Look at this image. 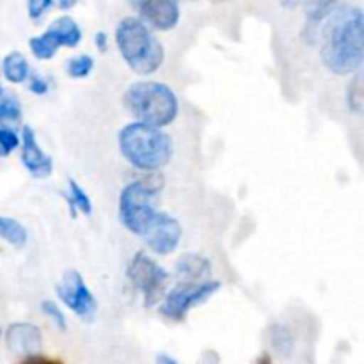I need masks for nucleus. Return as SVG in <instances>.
Returning a JSON list of instances; mask_svg holds the SVG:
<instances>
[{
	"instance_id": "nucleus-1",
	"label": "nucleus",
	"mask_w": 364,
	"mask_h": 364,
	"mask_svg": "<svg viewBox=\"0 0 364 364\" xmlns=\"http://www.w3.org/2000/svg\"><path fill=\"white\" fill-rule=\"evenodd\" d=\"M162 176H149L128 183L119 194V220L130 233L142 238L151 252L167 256L181 240V224L169 213L159 212L153 203L162 191Z\"/></svg>"
},
{
	"instance_id": "nucleus-2",
	"label": "nucleus",
	"mask_w": 364,
	"mask_h": 364,
	"mask_svg": "<svg viewBox=\"0 0 364 364\" xmlns=\"http://www.w3.org/2000/svg\"><path fill=\"white\" fill-rule=\"evenodd\" d=\"M320 55L329 71L350 75L358 71L364 55V14L350 4H341L331 11L320 28Z\"/></svg>"
},
{
	"instance_id": "nucleus-3",
	"label": "nucleus",
	"mask_w": 364,
	"mask_h": 364,
	"mask_svg": "<svg viewBox=\"0 0 364 364\" xmlns=\"http://www.w3.org/2000/svg\"><path fill=\"white\" fill-rule=\"evenodd\" d=\"M119 151L134 167L142 171L162 169L173 159V141L160 128L130 123L117 135Z\"/></svg>"
},
{
	"instance_id": "nucleus-4",
	"label": "nucleus",
	"mask_w": 364,
	"mask_h": 364,
	"mask_svg": "<svg viewBox=\"0 0 364 364\" xmlns=\"http://www.w3.org/2000/svg\"><path fill=\"white\" fill-rule=\"evenodd\" d=\"M123 103L137 123L148 127H167L178 116L176 95L160 82H135L124 92Z\"/></svg>"
},
{
	"instance_id": "nucleus-5",
	"label": "nucleus",
	"mask_w": 364,
	"mask_h": 364,
	"mask_svg": "<svg viewBox=\"0 0 364 364\" xmlns=\"http://www.w3.org/2000/svg\"><path fill=\"white\" fill-rule=\"evenodd\" d=\"M116 43L123 59L135 73L151 75L162 66V45L139 18L128 16L117 23Z\"/></svg>"
},
{
	"instance_id": "nucleus-6",
	"label": "nucleus",
	"mask_w": 364,
	"mask_h": 364,
	"mask_svg": "<svg viewBox=\"0 0 364 364\" xmlns=\"http://www.w3.org/2000/svg\"><path fill=\"white\" fill-rule=\"evenodd\" d=\"M127 276L135 290H139V294L142 295L146 308H151L164 297L167 279H169V274L144 251H139L132 258Z\"/></svg>"
},
{
	"instance_id": "nucleus-7",
	"label": "nucleus",
	"mask_w": 364,
	"mask_h": 364,
	"mask_svg": "<svg viewBox=\"0 0 364 364\" xmlns=\"http://www.w3.org/2000/svg\"><path fill=\"white\" fill-rule=\"evenodd\" d=\"M220 288L219 281H203V283H181L174 287L164 297L160 306V315L173 322H183L188 311L196 306L208 301Z\"/></svg>"
},
{
	"instance_id": "nucleus-8",
	"label": "nucleus",
	"mask_w": 364,
	"mask_h": 364,
	"mask_svg": "<svg viewBox=\"0 0 364 364\" xmlns=\"http://www.w3.org/2000/svg\"><path fill=\"white\" fill-rule=\"evenodd\" d=\"M82 31L78 27L77 21L71 16L64 14V16L57 18L41 36H34L28 39V46L34 57L41 60L52 59L57 53L60 46H68V48H75L80 43Z\"/></svg>"
},
{
	"instance_id": "nucleus-9",
	"label": "nucleus",
	"mask_w": 364,
	"mask_h": 364,
	"mask_svg": "<svg viewBox=\"0 0 364 364\" xmlns=\"http://www.w3.org/2000/svg\"><path fill=\"white\" fill-rule=\"evenodd\" d=\"M57 295L60 301L71 309L77 316L85 322H92L98 309L96 297L85 284L84 277L77 270H66L55 287Z\"/></svg>"
},
{
	"instance_id": "nucleus-10",
	"label": "nucleus",
	"mask_w": 364,
	"mask_h": 364,
	"mask_svg": "<svg viewBox=\"0 0 364 364\" xmlns=\"http://www.w3.org/2000/svg\"><path fill=\"white\" fill-rule=\"evenodd\" d=\"M134 7L141 14L139 20L156 31H171L180 21V6L174 0H144Z\"/></svg>"
},
{
	"instance_id": "nucleus-11",
	"label": "nucleus",
	"mask_w": 364,
	"mask_h": 364,
	"mask_svg": "<svg viewBox=\"0 0 364 364\" xmlns=\"http://www.w3.org/2000/svg\"><path fill=\"white\" fill-rule=\"evenodd\" d=\"M21 164L25 169L32 174L34 178H48L53 171V160L52 156L46 155L38 144L34 130L28 124H25L21 130Z\"/></svg>"
},
{
	"instance_id": "nucleus-12",
	"label": "nucleus",
	"mask_w": 364,
	"mask_h": 364,
	"mask_svg": "<svg viewBox=\"0 0 364 364\" xmlns=\"http://www.w3.org/2000/svg\"><path fill=\"white\" fill-rule=\"evenodd\" d=\"M41 340V331L34 323L16 322L11 323L6 331L7 348L16 355H25V358L38 355Z\"/></svg>"
},
{
	"instance_id": "nucleus-13",
	"label": "nucleus",
	"mask_w": 364,
	"mask_h": 364,
	"mask_svg": "<svg viewBox=\"0 0 364 364\" xmlns=\"http://www.w3.org/2000/svg\"><path fill=\"white\" fill-rule=\"evenodd\" d=\"M336 7L334 2H316L313 4L311 9L308 11V16H306V25L304 31H302V38H304L306 43L313 45L316 43L320 34V25L331 14V11Z\"/></svg>"
},
{
	"instance_id": "nucleus-14",
	"label": "nucleus",
	"mask_w": 364,
	"mask_h": 364,
	"mask_svg": "<svg viewBox=\"0 0 364 364\" xmlns=\"http://www.w3.org/2000/svg\"><path fill=\"white\" fill-rule=\"evenodd\" d=\"M2 71L4 77L7 78L13 84H21L28 78L31 75V64L25 59V55L21 52H11L4 57L2 60Z\"/></svg>"
},
{
	"instance_id": "nucleus-15",
	"label": "nucleus",
	"mask_w": 364,
	"mask_h": 364,
	"mask_svg": "<svg viewBox=\"0 0 364 364\" xmlns=\"http://www.w3.org/2000/svg\"><path fill=\"white\" fill-rule=\"evenodd\" d=\"M210 269H212V263L199 255H185L176 263L178 276L187 277V279H191V283L208 276Z\"/></svg>"
},
{
	"instance_id": "nucleus-16",
	"label": "nucleus",
	"mask_w": 364,
	"mask_h": 364,
	"mask_svg": "<svg viewBox=\"0 0 364 364\" xmlns=\"http://www.w3.org/2000/svg\"><path fill=\"white\" fill-rule=\"evenodd\" d=\"M0 238H4L13 247L21 249L27 244V230L13 217L0 215Z\"/></svg>"
},
{
	"instance_id": "nucleus-17",
	"label": "nucleus",
	"mask_w": 364,
	"mask_h": 364,
	"mask_svg": "<svg viewBox=\"0 0 364 364\" xmlns=\"http://www.w3.org/2000/svg\"><path fill=\"white\" fill-rule=\"evenodd\" d=\"M68 187H70V194H68L66 201L70 203L71 213L75 215V212L78 210V212L84 213V215H87V217L91 215L92 213L91 199H89V196L85 194L84 188H82L80 185L73 180V178H68Z\"/></svg>"
},
{
	"instance_id": "nucleus-18",
	"label": "nucleus",
	"mask_w": 364,
	"mask_h": 364,
	"mask_svg": "<svg viewBox=\"0 0 364 364\" xmlns=\"http://www.w3.org/2000/svg\"><path fill=\"white\" fill-rule=\"evenodd\" d=\"M21 117V105L16 95L4 89L0 84V121H18Z\"/></svg>"
},
{
	"instance_id": "nucleus-19",
	"label": "nucleus",
	"mask_w": 364,
	"mask_h": 364,
	"mask_svg": "<svg viewBox=\"0 0 364 364\" xmlns=\"http://www.w3.org/2000/svg\"><path fill=\"white\" fill-rule=\"evenodd\" d=\"M95 68V59L87 53H82V55H75L68 60L66 71L71 78H85Z\"/></svg>"
},
{
	"instance_id": "nucleus-20",
	"label": "nucleus",
	"mask_w": 364,
	"mask_h": 364,
	"mask_svg": "<svg viewBox=\"0 0 364 364\" xmlns=\"http://www.w3.org/2000/svg\"><path fill=\"white\" fill-rule=\"evenodd\" d=\"M20 146V137L11 128L0 127V159L9 156Z\"/></svg>"
},
{
	"instance_id": "nucleus-21",
	"label": "nucleus",
	"mask_w": 364,
	"mask_h": 364,
	"mask_svg": "<svg viewBox=\"0 0 364 364\" xmlns=\"http://www.w3.org/2000/svg\"><path fill=\"white\" fill-rule=\"evenodd\" d=\"M41 311L45 313V315L48 316V318L52 320L53 323H55L57 329L66 331V327H68L66 316H64V313L60 311V308L55 304V302H53V301H43L41 302Z\"/></svg>"
},
{
	"instance_id": "nucleus-22",
	"label": "nucleus",
	"mask_w": 364,
	"mask_h": 364,
	"mask_svg": "<svg viewBox=\"0 0 364 364\" xmlns=\"http://www.w3.org/2000/svg\"><path fill=\"white\" fill-rule=\"evenodd\" d=\"M55 7V2L53 0H31L27 4V11H28V18L34 21L41 20L45 16V13L48 9Z\"/></svg>"
},
{
	"instance_id": "nucleus-23",
	"label": "nucleus",
	"mask_w": 364,
	"mask_h": 364,
	"mask_svg": "<svg viewBox=\"0 0 364 364\" xmlns=\"http://www.w3.org/2000/svg\"><path fill=\"white\" fill-rule=\"evenodd\" d=\"M28 89H31L34 95H45V92H48V82H46L41 75L32 73L31 71V75H28Z\"/></svg>"
},
{
	"instance_id": "nucleus-24",
	"label": "nucleus",
	"mask_w": 364,
	"mask_h": 364,
	"mask_svg": "<svg viewBox=\"0 0 364 364\" xmlns=\"http://www.w3.org/2000/svg\"><path fill=\"white\" fill-rule=\"evenodd\" d=\"M20 364H63L57 359H48L43 358V355H32V358H25Z\"/></svg>"
},
{
	"instance_id": "nucleus-25",
	"label": "nucleus",
	"mask_w": 364,
	"mask_h": 364,
	"mask_svg": "<svg viewBox=\"0 0 364 364\" xmlns=\"http://www.w3.org/2000/svg\"><path fill=\"white\" fill-rule=\"evenodd\" d=\"M95 41H96V46H98V50H100V52H105V50H107V46H109V36H107L105 32H103V31L96 32V36H95Z\"/></svg>"
},
{
	"instance_id": "nucleus-26",
	"label": "nucleus",
	"mask_w": 364,
	"mask_h": 364,
	"mask_svg": "<svg viewBox=\"0 0 364 364\" xmlns=\"http://www.w3.org/2000/svg\"><path fill=\"white\" fill-rule=\"evenodd\" d=\"M156 364H180L178 361H174L171 355L167 354H159L156 355Z\"/></svg>"
},
{
	"instance_id": "nucleus-27",
	"label": "nucleus",
	"mask_w": 364,
	"mask_h": 364,
	"mask_svg": "<svg viewBox=\"0 0 364 364\" xmlns=\"http://www.w3.org/2000/svg\"><path fill=\"white\" fill-rule=\"evenodd\" d=\"M256 364H272V359H270L269 354H262L256 359Z\"/></svg>"
},
{
	"instance_id": "nucleus-28",
	"label": "nucleus",
	"mask_w": 364,
	"mask_h": 364,
	"mask_svg": "<svg viewBox=\"0 0 364 364\" xmlns=\"http://www.w3.org/2000/svg\"><path fill=\"white\" fill-rule=\"evenodd\" d=\"M55 6L59 7V9H70V7L75 6V2L73 0H70V2H64L63 0V2H55Z\"/></svg>"
},
{
	"instance_id": "nucleus-29",
	"label": "nucleus",
	"mask_w": 364,
	"mask_h": 364,
	"mask_svg": "<svg viewBox=\"0 0 364 364\" xmlns=\"http://www.w3.org/2000/svg\"><path fill=\"white\" fill-rule=\"evenodd\" d=\"M0 338H2V329H0Z\"/></svg>"
}]
</instances>
